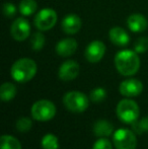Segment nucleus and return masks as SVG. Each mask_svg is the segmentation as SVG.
<instances>
[{
    "mask_svg": "<svg viewBox=\"0 0 148 149\" xmlns=\"http://www.w3.org/2000/svg\"><path fill=\"white\" fill-rule=\"evenodd\" d=\"M16 95V87L11 82H4L0 87V98L3 102H9Z\"/></svg>",
    "mask_w": 148,
    "mask_h": 149,
    "instance_id": "nucleus-17",
    "label": "nucleus"
},
{
    "mask_svg": "<svg viewBox=\"0 0 148 149\" xmlns=\"http://www.w3.org/2000/svg\"><path fill=\"white\" fill-rule=\"evenodd\" d=\"M114 126L107 120H99L93 125V133L97 137H108L112 135Z\"/></svg>",
    "mask_w": 148,
    "mask_h": 149,
    "instance_id": "nucleus-16",
    "label": "nucleus"
},
{
    "mask_svg": "<svg viewBox=\"0 0 148 149\" xmlns=\"http://www.w3.org/2000/svg\"><path fill=\"white\" fill-rule=\"evenodd\" d=\"M138 124L142 133L143 132H148V117H144L143 119H141L138 122Z\"/></svg>",
    "mask_w": 148,
    "mask_h": 149,
    "instance_id": "nucleus-27",
    "label": "nucleus"
},
{
    "mask_svg": "<svg viewBox=\"0 0 148 149\" xmlns=\"http://www.w3.org/2000/svg\"><path fill=\"white\" fill-rule=\"evenodd\" d=\"M11 36L15 41L22 42L28 39L31 33V26L28 22L24 17H18L13 22L10 29Z\"/></svg>",
    "mask_w": 148,
    "mask_h": 149,
    "instance_id": "nucleus-8",
    "label": "nucleus"
},
{
    "mask_svg": "<svg viewBox=\"0 0 148 149\" xmlns=\"http://www.w3.org/2000/svg\"><path fill=\"white\" fill-rule=\"evenodd\" d=\"M3 13L6 17L11 18L16 14V7L14 4L10 3V2H6L3 5Z\"/></svg>",
    "mask_w": 148,
    "mask_h": 149,
    "instance_id": "nucleus-26",
    "label": "nucleus"
},
{
    "mask_svg": "<svg viewBox=\"0 0 148 149\" xmlns=\"http://www.w3.org/2000/svg\"><path fill=\"white\" fill-rule=\"evenodd\" d=\"M32 117L36 121L47 122L50 121L56 115V107L51 100H38L32 106L31 109Z\"/></svg>",
    "mask_w": 148,
    "mask_h": 149,
    "instance_id": "nucleus-5",
    "label": "nucleus"
},
{
    "mask_svg": "<svg viewBox=\"0 0 148 149\" xmlns=\"http://www.w3.org/2000/svg\"><path fill=\"white\" fill-rule=\"evenodd\" d=\"M109 37L112 43L119 47H124V46L128 45L130 42V37H129L128 33L124 29L119 28V26H115V28L111 29Z\"/></svg>",
    "mask_w": 148,
    "mask_h": 149,
    "instance_id": "nucleus-15",
    "label": "nucleus"
},
{
    "mask_svg": "<svg viewBox=\"0 0 148 149\" xmlns=\"http://www.w3.org/2000/svg\"><path fill=\"white\" fill-rule=\"evenodd\" d=\"M63 104L69 112L82 113L89 106V98L80 91H69L63 96Z\"/></svg>",
    "mask_w": 148,
    "mask_h": 149,
    "instance_id": "nucleus-4",
    "label": "nucleus"
},
{
    "mask_svg": "<svg viewBox=\"0 0 148 149\" xmlns=\"http://www.w3.org/2000/svg\"><path fill=\"white\" fill-rule=\"evenodd\" d=\"M79 72H80V67L78 63L73 60H68L60 66L58 76L63 81H71L78 76Z\"/></svg>",
    "mask_w": 148,
    "mask_h": 149,
    "instance_id": "nucleus-11",
    "label": "nucleus"
},
{
    "mask_svg": "<svg viewBox=\"0 0 148 149\" xmlns=\"http://www.w3.org/2000/svg\"><path fill=\"white\" fill-rule=\"evenodd\" d=\"M37 64L33 59L22 58L13 63L10 73L15 81L24 83L34 78L37 73Z\"/></svg>",
    "mask_w": 148,
    "mask_h": 149,
    "instance_id": "nucleus-2",
    "label": "nucleus"
},
{
    "mask_svg": "<svg viewBox=\"0 0 148 149\" xmlns=\"http://www.w3.org/2000/svg\"><path fill=\"white\" fill-rule=\"evenodd\" d=\"M62 30L67 35H75L81 29L82 22L76 14H68L62 20Z\"/></svg>",
    "mask_w": 148,
    "mask_h": 149,
    "instance_id": "nucleus-12",
    "label": "nucleus"
},
{
    "mask_svg": "<svg viewBox=\"0 0 148 149\" xmlns=\"http://www.w3.org/2000/svg\"><path fill=\"white\" fill-rule=\"evenodd\" d=\"M33 127V121L28 117H22L16 121L15 128L17 131L24 133V132H28L32 129Z\"/></svg>",
    "mask_w": 148,
    "mask_h": 149,
    "instance_id": "nucleus-23",
    "label": "nucleus"
},
{
    "mask_svg": "<svg viewBox=\"0 0 148 149\" xmlns=\"http://www.w3.org/2000/svg\"><path fill=\"white\" fill-rule=\"evenodd\" d=\"M42 147L43 149H59V141L54 134H46L42 138Z\"/></svg>",
    "mask_w": 148,
    "mask_h": 149,
    "instance_id": "nucleus-20",
    "label": "nucleus"
},
{
    "mask_svg": "<svg viewBox=\"0 0 148 149\" xmlns=\"http://www.w3.org/2000/svg\"><path fill=\"white\" fill-rule=\"evenodd\" d=\"M134 50L138 54L145 53L148 50V38L141 37L137 39L134 44Z\"/></svg>",
    "mask_w": 148,
    "mask_h": 149,
    "instance_id": "nucleus-24",
    "label": "nucleus"
},
{
    "mask_svg": "<svg viewBox=\"0 0 148 149\" xmlns=\"http://www.w3.org/2000/svg\"><path fill=\"white\" fill-rule=\"evenodd\" d=\"M38 5L34 0H22L19 3V11L22 15H32L36 12Z\"/></svg>",
    "mask_w": 148,
    "mask_h": 149,
    "instance_id": "nucleus-19",
    "label": "nucleus"
},
{
    "mask_svg": "<svg viewBox=\"0 0 148 149\" xmlns=\"http://www.w3.org/2000/svg\"><path fill=\"white\" fill-rule=\"evenodd\" d=\"M106 53V45L101 41H92L85 49V58L90 63L99 62Z\"/></svg>",
    "mask_w": 148,
    "mask_h": 149,
    "instance_id": "nucleus-10",
    "label": "nucleus"
},
{
    "mask_svg": "<svg viewBox=\"0 0 148 149\" xmlns=\"http://www.w3.org/2000/svg\"><path fill=\"white\" fill-rule=\"evenodd\" d=\"M116 149H136L137 137L133 131L128 129H119L114 133L113 137Z\"/></svg>",
    "mask_w": 148,
    "mask_h": 149,
    "instance_id": "nucleus-6",
    "label": "nucleus"
},
{
    "mask_svg": "<svg viewBox=\"0 0 148 149\" xmlns=\"http://www.w3.org/2000/svg\"><path fill=\"white\" fill-rule=\"evenodd\" d=\"M127 26L133 33H142L147 29L148 22L144 15L139 13L132 14L127 19Z\"/></svg>",
    "mask_w": 148,
    "mask_h": 149,
    "instance_id": "nucleus-14",
    "label": "nucleus"
},
{
    "mask_svg": "<svg viewBox=\"0 0 148 149\" xmlns=\"http://www.w3.org/2000/svg\"><path fill=\"white\" fill-rule=\"evenodd\" d=\"M106 97H107V91L103 87H97V88L92 89L89 94V100L95 104L101 102Z\"/></svg>",
    "mask_w": 148,
    "mask_h": 149,
    "instance_id": "nucleus-22",
    "label": "nucleus"
},
{
    "mask_svg": "<svg viewBox=\"0 0 148 149\" xmlns=\"http://www.w3.org/2000/svg\"><path fill=\"white\" fill-rule=\"evenodd\" d=\"M143 90V84L140 80L135 78L126 79L122 81L119 86V91L122 95L126 97H134L138 96Z\"/></svg>",
    "mask_w": 148,
    "mask_h": 149,
    "instance_id": "nucleus-9",
    "label": "nucleus"
},
{
    "mask_svg": "<svg viewBox=\"0 0 148 149\" xmlns=\"http://www.w3.org/2000/svg\"><path fill=\"white\" fill-rule=\"evenodd\" d=\"M45 36L42 33H35L31 40V44H32V48L35 51H41L45 46Z\"/></svg>",
    "mask_w": 148,
    "mask_h": 149,
    "instance_id": "nucleus-21",
    "label": "nucleus"
},
{
    "mask_svg": "<svg viewBox=\"0 0 148 149\" xmlns=\"http://www.w3.org/2000/svg\"><path fill=\"white\" fill-rule=\"evenodd\" d=\"M0 149H22V145L13 136L2 135L0 139Z\"/></svg>",
    "mask_w": 148,
    "mask_h": 149,
    "instance_id": "nucleus-18",
    "label": "nucleus"
},
{
    "mask_svg": "<svg viewBox=\"0 0 148 149\" xmlns=\"http://www.w3.org/2000/svg\"><path fill=\"white\" fill-rule=\"evenodd\" d=\"M115 66L118 72L124 76H132L136 74L140 68L138 53L130 50L119 52L115 57Z\"/></svg>",
    "mask_w": 148,
    "mask_h": 149,
    "instance_id": "nucleus-1",
    "label": "nucleus"
},
{
    "mask_svg": "<svg viewBox=\"0 0 148 149\" xmlns=\"http://www.w3.org/2000/svg\"><path fill=\"white\" fill-rule=\"evenodd\" d=\"M77 50V42L74 39H63L56 45V52L61 57H69Z\"/></svg>",
    "mask_w": 148,
    "mask_h": 149,
    "instance_id": "nucleus-13",
    "label": "nucleus"
},
{
    "mask_svg": "<svg viewBox=\"0 0 148 149\" xmlns=\"http://www.w3.org/2000/svg\"><path fill=\"white\" fill-rule=\"evenodd\" d=\"M92 149H113V144L106 137H101L94 142Z\"/></svg>",
    "mask_w": 148,
    "mask_h": 149,
    "instance_id": "nucleus-25",
    "label": "nucleus"
},
{
    "mask_svg": "<svg viewBox=\"0 0 148 149\" xmlns=\"http://www.w3.org/2000/svg\"><path fill=\"white\" fill-rule=\"evenodd\" d=\"M57 13L52 8H44L35 17V26L38 30L45 31H49L57 22Z\"/></svg>",
    "mask_w": 148,
    "mask_h": 149,
    "instance_id": "nucleus-7",
    "label": "nucleus"
},
{
    "mask_svg": "<svg viewBox=\"0 0 148 149\" xmlns=\"http://www.w3.org/2000/svg\"><path fill=\"white\" fill-rule=\"evenodd\" d=\"M117 116L125 124H133L139 118V106L130 98H125L119 102L117 106Z\"/></svg>",
    "mask_w": 148,
    "mask_h": 149,
    "instance_id": "nucleus-3",
    "label": "nucleus"
}]
</instances>
